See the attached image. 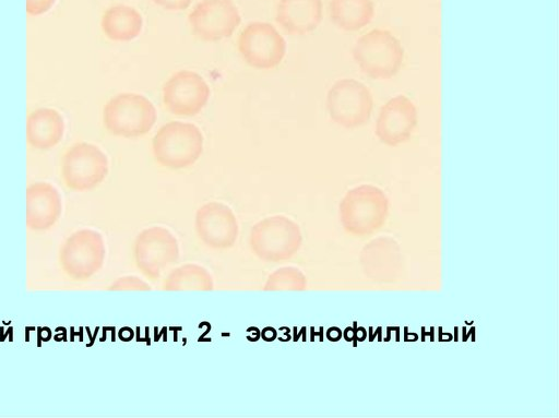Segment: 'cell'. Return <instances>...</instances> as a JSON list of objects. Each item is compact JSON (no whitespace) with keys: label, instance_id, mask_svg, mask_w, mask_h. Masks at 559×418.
<instances>
[{"label":"cell","instance_id":"obj_8","mask_svg":"<svg viewBox=\"0 0 559 418\" xmlns=\"http://www.w3.org/2000/svg\"><path fill=\"white\" fill-rule=\"evenodd\" d=\"M134 258L145 276L157 278L179 258L177 238L165 227H148L136 238Z\"/></svg>","mask_w":559,"mask_h":418},{"label":"cell","instance_id":"obj_22","mask_svg":"<svg viewBox=\"0 0 559 418\" xmlns=\"http://www.w3.org/2000/svg\"><path fill=\"white\" fill-rule=\"evenodd\" d=\"M158 7L168 11H181L191 5L194 0H152Z\"/></svg>","mask_w":559,"mask_h":418},{"label":"cell","instance_id":"obj_2","mask_svg":"<svg viewBox=\"0 0 559 418\" xmlns=\"http://www.w3.org/2000/svg\"><path fill=\"white\" fill-rule=\"evenodd\" d=\"M353 56L361 71L376 80H388L401 69L404 49L386 29H372L355 44Z\"/></svg>","mask_w":559,"mask_h":418},{"label":"cell","instance_id":"obj_14","mask_svg":"<svg viewBox=\"0 0 559 418\" xmlns=\"http://www.w3.org/2000/svg\"><path fill=\"white\" fill-rule=\"evenodd\" d=\"M27 223L33 228L52 225L61 212V199L50 183L36 182L26 189Z\"/></svg>","mask_w":559,"mask_h":418},{"label":"cell","instance_id":"obj_3","mask_svg":"<svg viewBox=\"0 0 559 418\" xmlns=\"http://www.w3.org/2000/svg\"><path fill=\"white\" fill-rule=\"evenodd\" d=\"M157 119L154 105L143 95L120 93L104 107L103 121L107 131L122 138H138L151 131Z\"/></svg>","mask_w":559,"mask_h":418},{"label":"cell","instance_id":"obj_13","mask_svg":"<svg viewBox=\"0 0 559 418\" xmlns=\"http://www.w3.org/2000/svg\"><path fill=\"white\" fill-rule=\"evenodd\" d=\"M322 9L321 0H280L275 20L288 34L305 35L319 26Z\"/></svg>","mask_w":559,"mask_h":418},{"label":"cell","instance_id":"obj_20","mask_svg":"<svg viewBox=\"0 0 559 418\" xmlns=\"http://www.w3.org/2000/svg\"><path fill=\"white\" fill-rule=\"evenodd\" d=\"M57 0H26V12L29 15H41L48 12Z\"/></svg>","mask_w":559,"mask_h":418},{"label":"cell","instance_id":"obj_10","mask_svg":"<svg viewBox=\"0 0 559 418\" xmlns=\"http://www.w3.org/2000/svg\"><path fill=\"white\" fill-rule=\"evenodd\" d=\"M210 87L197 72L181 70L164 84L163 101L166 109L181 117L198 115L210 98Z\"/></svg>","mask_w":559,"mask_h":418},{"label":"cell","instance_id":"obj_18","mask_svg":"<svg viewBox=\"0 0 559 418\" xmlns=\"http://www.w3.org/2000/svg\"><path fill=\"white\" fill-rule=\"evenodd\" d=\"M214 286L211 273L195 263L183 264L167 276L164 287L168 290H210Z\"/></svg>","mask_w":559,"mask_h":418},{"label":"cell","instance_id":"obj_15","mask_svg":"<svg viewBox=\"0 0 559 418\" xmlns=\"http://www.w3.org/2000/svg\"><path fill=\"white\" fill-rule=\"evenodd\" d=\"M64 129L63 117L58 110L38 108L27 117L26 139L34 148L49 150L61 141Z\"/></svg>","mask_w":559,"mask_h":418},{"label":"cell","instance_id":"obj_12","mask_svg":"<svg viewBox=\"0 0 559 418\" xmlns=\"http://www.w3.org/2000/svg\"><path fill=\"white\" fill-rule=\"evenodd\" d=\"M416 124L417 110L414 103L404 95H397L382 106L376 133L382 143L395 146L411 138Z\"/></svg>","mask_w":559,"mask_h":418},{"label":"cell","instance_id":"obj_11","mask_svg":"<svg viewBox=\"0 0 559 418\" xmlns=\"http://www.w3.org/2000/svg\"><path fill=\"white\" fill-rule=\"evenodd\" d=\"M195 231L207 247L225 249L234 246L239 226L229 206L221 202H209L195 214Z\"/></svg>","mask_w":559,"mask_h":418},{"label":"cell","instance_id":"obj_1","mask_svg":"<svg viewBox=\"0 0 559 418\" xmlns=\"http://www.w3.org/2000/svg\"><path fill=\"white\" fill-rule=\"evenodd\" d=\"M152 147L159 165L168 169H183L193 165L201 156L203 135L192 123L171 121L158 129Z\"/></svg>","mask_w":559,"mask_h":418},{"label":"cell","instance_id":"obj_9","mask_svg":"<svg viewBox=\"0 0 559 418\" xmlns=\"http://www.w3.org/2000/svg\"><path fill=\"white\" fill-rule=\"evenodd\" d=\"M193 35L203 41H218L234 34L241 22L231 0H202L188 16Z\"/></svg>","mask_w":559,"mask_h":418},{"label":"cell","instance_id":"obj_16","mask_svg":"<svg viewBox=\"0 0 559 418\" xmlns=\"http://www.w3.org/2000/svg\"><path fill=\"white\" fill-rule=\"evenodd\" d=\"M100 26L109 39L129 41L140 35L143 19L136 9L126 4H116L105 11Z\"/></svg>","mask_w":559,"mask_h":418},{"label":"cell","instance_id":"obj_17","mask_svg":"<svg viewBox=\"0 0 559 418\" xmlns=\"http://www.w3.org/2000/svg\"><path fill=\"white\" fill-rule=\"evenodd\" d=\"M329 13L332 23L344 31H358L373 17L372 0H331Z\"/></svg>","mask_w":559,"mask_h":418},{"label":"cell","instance_id":"obj_7","mask_svg":"<svg viewBox=\"0 0 559 418\" xmlns=\"http://www.w3.org/2000/svg\"><path fill=\"white\" fill-rule=\"evenodd\" d=\"M108 174V158L96 145L80 142L63 156L62 176L68 187L88 190L98 186Z\"/></svg>","mask_w":559,"mask_h":418},{"label":"cell","instance_id":"obj_6","mask_svg":"<svg viewBox=\"0 0 559 418\" xmlns=\"http://www.w3.org/2000/svg\"><path fill=\"white\" fill-rule=\"evenodd\" d=\"M238 50L250 67L269 70L276 68L286 53V43L270 23L252 22L238 37Z\"/></svg>","mask_w":559,"mask_h":418},{"label":"cell","instance_id":"obj_19","mask_svg":"<svg viewBox=\"0 0 559 418\" xmlns=\"http://www.w3.org/2000/svg\"><path fill=\"white\" fill-rule=\"evenodd\" d=\"M304 277L299 270L284 266L273 272L264 285L265 290H288L302 287Z\"/></svg>","mask_w":559,"mask_h":418},{"label":"cell","instance_id":"obj_21","mask_svg":"<svg viewBox=\"0 0 559 418\" xmlns=\"http://www.w3.org/2000/svg\"><path fill=\"white\" fill-rule=\"evenodd\" d=\"M116 289H150V285L136 276H127L120 278L116 284Z\"/></svg>","mask_w":559,"mask_h":418},{"label":"cell","instance_id":"obj_4","mask_svg":"<svg viewBox=\"0 0 559 418\" xmlns=\"http://www.w3.org/2000/svg\"><path fill=\"white\" fill-rule=\"evenodd\" d=\"M253 253L264 261L287 260L300 243L298 226L288 217L275 215L258 222L249 238Z\"/></svg>","mask_w":559,"mask_h":418},{"label":"cell","instance_id":"obj_5","mask_svg":"<svg viewBox=\"0 0 559 418\" xmlns=\"http://www.w3.org/2000/svg\"><path fill=\"white\" fill-rule=\"evenodd\" d=\"M372 105V95L368 87L353 79L336 81L326 95V108L331 119L347 129L366 124L370 119Z\"/></svg>","mask_w":559,"mask_h":418}]
</instances>
